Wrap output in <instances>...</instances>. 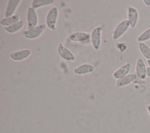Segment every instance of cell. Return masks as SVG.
<instances>
[{
	"label": "cell",
	"instance_id": "6da1fadb",
	"mask_svg": "<svg viewBox=\"0 0 150 133\" xmlns=\"http://www.w3.org/2000/svg\"><path fill=\"white\" fill-rule=\"evenodd\" d=\"M58 17V9L56 7L52 8L48 12L46 18V23L47 28L52 30H55L56 28V22Z\"/></svg>",
	"mask_w": 150,
	"mask_h": 133
},
{
	"label": "cell",
	"instance_id": "7a4b0ae2",
	"mask_svg": "<svg viewBox=\"0 0 150 133\" xmlns=\"http://www.w3.org/2000/svg\"><path fill=\"white\" fill-rule=\"evenodd\" d=\"M46 27L45 24H40L32 29L25 30L23 32V35L27 39H34L38 37L43 32Z\"/></svg>",
	"mask_w": 150,
	"mask_h": 133
},
{
	"label": "cell",
	"instance_id": "3957f363",
	"mask_svg": "<svg viewBox=\"0 0 150 133\" xmlns=\"http://www.w3.org/2000/svg\"><path fill=\"white\" fill-rule=\"evenodd\" d=\"M130 27L129 23L127 19H124L121 21L115 28L113 33L112 39L114 40H117L121 37Z\"/></svg>",
	"mask_w": 150,
	"mask_h": 133
},
{
	"label": "cell",
	"instance_id": "277c9868",
	"mask_svg": "<svg viewBox=\"0 0 150 133\" xmlns=\"http://www.w3.org/2000/svg\"><path fill=\"white\" fill-rule=\"evenodd\" d=\"M103 28L98 26L95 28L91 33L90 38L92 46L96 50H98L100 49L101 45V32Z\"/></svg>",
	"mask_w": 150,
	"mask_h": 133
},
{
	"label": "cell",
	"instance_id": "5b68a950",
	"mask_svg": "<svg viewBox=\"0 0 150 133\" xmlns=\"http://www.w3.org/2000/svg\"><path fill=\"white\" fill-rule=\"evenodd\" d=\"M146 69L145 62L141 57H139L135 64V74L138 78L141 80H145L146 76Z\"/></svg>",
	"mask_w": 150,
	"mask_h": 133
},
{
	"label": "cell",
	"instance_id": "8992f818",
	"mask_svg": "<svg viewBox=\"0 0 150 133\" xmlns=\"http://www.w3.org/2000/svg\"><path fill=\"white\" fill-rule=\"evenodd\" d=\"M26 20L28 29H32L37 26L38 22V16L35 9H34L32 7H29L28 9Z\"/></svg>",
	"mask_w": 150,
	"mask_h": 133
},
{
	"label": "cell",
	"instance_id": "52a82bcc",
	"mask_svg": "<svg viewBox=\"0 0 150 133\" xmlns=\"http://www.w3.org/2000/svg\"><path fill=\"white\" fill-rule=\"evenodd\" d=\"M57 53L60 57L65 60L74 61L75 60V56L73 53L61 43L57 46Z\"/></svg>",
	"mask_w": 150,
	"mask_h": 133
},
{
	"label": "cell",
	"instance_id": "ba28073f",
	"mask_svg": "<svg viewBox=\"0 0 150 133\" xmlns=\"http://www.w3.org/2000/svg\"><path fill=\"white\" fill-rule=\"evenodd\" d=\"M138 17L139 15L137 9L132 6H128L127 9V20L131 28H134L136 26L138 21Z\"/></svg>",
	"mask_w": 150,
	"mask_h": 133
},
{
	"label": "cell",
	"instance_id": "9c48e42d",
	"mask_svg": "<svg viewBox=\"0 0 150 133\" xmlns=\"http://www.w3.org/2000/svg\"><path fill=\"white\" fill-rule=\"evenodd\" d=\"M131 68V64L130 63H126L120 67L117 70H116L113 73V77L118 80L127 74H129V72Z\"/></svg>",
	"mask_w": 150,
	"mask_h": 133
},
{
	"label": "cell",
	"instance_id": "30bf717a",
	"mask_svg": "<svg viewBox=\"0 0 150 133\" xmlns=\"http://www.w3.org/2000/svg\"><path fill=\"white\" fill-rule=\"evenodd\" d=\"M138 77L135 73H129L127 76L117 80L116 86L118 87H121L127 86L135 80Z\"/></svg>",
	"mask_w": 150,
	"mask_h": 133
},
{
	"label": "cell",
	"instance_id": "8fae6325",
	"mask_svg": "<svg viewBox=\"0 0 150 133\" xmlns=\"http://www.w3.org/2000/svg\"><path fill=\"white\" fill-rule=\"evenodd\" d=\"M31 54V51L29 49H23L19 51L15 52L9 54L11 59L15 61H21L28 57Z\"/></svg>",
	"mask_w": 150,
	"mask_h": 133
},
{
	"label": "cell",
	"instance_id": "7c38bea8",
	"mask_svg": "<svg viewBox=\"0 0 150 133\" xmlns=\"http://www.w3.org/2000/svg\"><path fill=\"white\" fill-rule=\"evenodd\" d=\"M90 38V35L88 33L81 32H77L71 33L69 36V39L73 42H83L87 40H88Z\"/></svg>",
	"mask_w": 150,
	"mask_h": 133
},
{
	"label": "cell",
	"instance_id": "4fadbf2b",
	"mask_svg": "<svg viewBox=\"0 0 150 133\" xmlns=\"http://www.w3.org/2000/svg\"><path fill=\"white\" fill-rule=\"evenodd\" d=\"M21 0H9L8 2L7 7L5 12V16L6 18L13 16L17 7L18 6Z\"/></svg>",
	"mask_w": 150,
	"mask_h": 133
},
{
	"label": "cell",
	"instance_id": "5bb4252c",
	"mask_svg": "<svg viewBox=\"0 0 150 133\" xmlns=\"http://www.w3.org/2000/svg\"><path fill=\"white\" fill-rule=\"evenodd\" d=\"M94 67L90 64L84 63L82 64L74 69V72L75 74L78 75H83L84 74H87L91 73L94 71Z\"/></svg>",
	"mask_w": 150,
	"mask_h": 133
},
{
	"label": "cell",
	"instance_id": "9a60e30c",
	"mask_svg": "<svg viewBox=\"0 0 150 133\" xmlns=\"http://www.w3.org/2000/svg\"><path fill=\"white\" fill-rule=\"evenodd\" d=\"M18 21H19V15L18 14H16L12 16L5 18L2 19L0 21V23L1 25L6 27V26H11Z\"/></svg>",
	"mask_w": 150,
	"mask_h": 133
},
{
	"label": "cell",
	"instance_id": "2e32d148",
	"mask_svg": "<svg viewBox=\"0 0 150 133\" xmlns=\"http://www.w3.org/2000/svg\"><path fill=\"white\" fill-rule=\"evenodd\" d=\"M23 25H24L23 22L22 21H19L11 26L5 27L4 29L8 33H13L23 28Z\"/></svg>",
	"mask_w": 150,
	"mask_h": 133
},
{
	"label": "cell",
	"instance_id": "e0dca14e",
	"mask_svg": "<svg viewBox=\"0 0 150 133\" xmlns=\"http://www.w3.org/2000/svg\"><path fill=\"white\" fill-rule=\"evenodd\" d=\"M138 48L142 55L147 60L150 59V47L144 42H139Z\"/></svg>",
	"mask_w": 150,
	"mask_h": 133
},
{
	"label": "cell",
	"instance_id": "ac0fdd59",
	"mask_svg": "<svg viewBox=\"0 0 150 133\" xmlns=\"http://www.w3.org/2000/svg\"><path fill=\"white\" fill-rule=\"evenodd\" d=\"M54 0H33L31 4V7L34 9L52 4Z\"/></svg>",
	"mask_w": 150,
	"mask_h": 133
},
{
	"label": "cell",
	"instance_id": "d6986e66",
	"mask_svg": "<svg viewBox=\"0 0 150 133\" xmlns=\"http://www.w3.org/2000/svg\"><path fill=\"white\" fill-rule=\"evenodd\" d=\"M150 39V28L145 30L137 37V40L139 42H144Z\"/></svg>",
	"mask_w": 150,
	"mask_h": 133
},
{
	"label": "cell",
	"instance_id": "ffe728a7",
	"mask_svg": "<svg viewBox=\"0 0 150 133\" xmlns=\"http://www.w3.org/2000/svg\"><path fill=\"white\" fill-rule=\"evenodd\" d=\"M143 2L146 6H150V0H143Z\"/></svg>",
	"mask_w": 150,
	"mask_h": 133
},
{
	"label": "cell",
	"instance_id": "44dd1931",
	"mask_svg": "<svg viewBox=\"0 0 150 133\" xmlns=\"http://www.w3.org/2000/svg\"><path fill=\"white\" fill-rule=\"evenodd\" d=\"M146 76L150 77V67H148L146 69Z\"/></svg>",
	"mask_w": 150,
	"mask_h": 133
},
{
	"label": "cell",
	"instance_id": "7402d4cb",
	"mask_svg": "<svg viewBox=\"0 0 150 133\" xmlns=\"http://www.w3.org/2000/svg\"><path fill=\"white\" fill-rule=\"evenodd\" d=\"M146 109H147L149 115V117H150V104H149V105H148L146 106Z\"/></svg>",
	"mask_w": 150,
	"mask_h": 133
},
{
	"label": "cell",
	"instance_id": "603a6c76",
	"mask_svg": "<svg viewBox=\"0 0 150 133\" xmlns=\"http://www.w3.org/2000/svg\"><path fill=\"white\" fill-rule=\"evenodd\" d=\"M146 62H147V64H148V67H150V59H149V60H146Z\"/></svg>",
	"mask_w": 150,
	"mask_h": 133
}]
</instances>
